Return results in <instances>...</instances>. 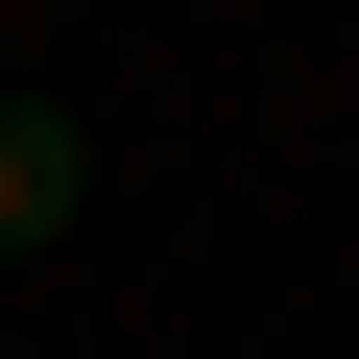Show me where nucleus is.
Here are the masks:
<instances>
[{"label":"nucleus","mask_w":359,"mask_h":359,"mask_svg":"<svg viewBox=\"0 0 359 359\" xmlns=\"http://www.w3.org/2000/svg\"><path fill=\"white\" fill-rule=\"evenodd\" d=\"M96 216V144H72V96H25V72H0V264H48Z\"/></svg>","instance_id":"obj_1"}]
</instances>
